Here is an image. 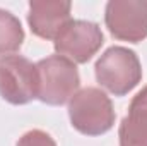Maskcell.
Returning <instances> with one entry per match:
<instances>
[{
    "label": "cell",
    "instance_id": "1",
    "mask_svg": "<svg viewBox=\"0 0 147 146\" xmlns=\"http://www.w3.org/2000/svg\"><path fill=\"white\" fill-rule=\"evenodd\" d=\"M69 117L75 131L86 136H101L115 126L116 113L110 96L99 88L87 86L69 102Z\"/></svg>",
    "mask_w": 147,
    "mask_h": 146
},
{
    "label": "cell",
    "instance_id": "2",
    "mask_svg": "<svg viewBox=\"0 0 147 146\" xmlns=\"http://www.w3.org/2000/svg\"><path fill=\"white\" fill-rule=\"evenodd\" d=\"M96 81L115 96H125L142 81L137 53L125 46H110L94 65Z\"/></svg>",
    "mask_w": 147,
    "mask_h": 146
},
{
    "label": "cell",
    "instance_id": "3",
    "mask_svg": "<svg viewBox=\"0 0 147 146\" xmlns=\"http://www.w3.org/2000/svg\"><path fill=\"white\" fill-rule=\"evenodd\" d=\"M38 100L46 105H63L79 89L80 77L75 64L65 57L50 55L36 64Z\"/></svg>",
    "mask_w": 147,
    "mask_h": 146
},
{
    "label": "cell",
    "instance_id": "4",
    "mask_svg": "<svg viewBox=\"0 0 147 146\" xmlns=\"http://www.w3.org/2000/svg\"><path fill=\"white\" fill-rule=\"evenodd\" d=\"M0 96L12 105H26L38 96L36 64L22 55L0 59Z\"/></svg>",
    "mask_w": 147,
    "mask_h": 146
},
{
    "label": "cell",
    "instance_id": "5",
    "mask_svg": "<svg viewBox=\"0 0 147 146\" xmlns=\"http://www.w3.org/2000/svg\"><path fill=\"white\" fill-rule=\"evenodd\" d=\"M103 43V31L96 23L70 19L55 38L53 46L57 55L69 59L74 64H86L99 52Z\"/></svg>",
    "mask_w": 147,
    "mask_h": 146
},
{
    "label": "cell",
    "instance_id": "6",
    "mask_svg": "<svg viewBox=\"0 0 147 146\" xmlns=\"http://www.w3.org/2000/svg\"><path fill=\"white\" fill-rule=\"evenodd\" d=\"M105 24L113 38L140 43L147 38V0H110Z\"/></svg>",
    "mask_w": 147,
    "mask_h": 146
},
{
    "label": "cell",
    "instance_id": "7",
    "mask_svg": "<svg viewBox=\"0 0 147 146\" xmlns=\"http://www.w3.org/2000/svg\"><path fill=\"white\" fill-rule=\"evenodd\" d=\"M72 3L69 0H31L28 24L31 33L43 40H53L70 21Z\"/></svg>",
    "mask_w": 147,
    "mask_h": 146
},
{
    "label": "cell",
    "instance_id": "8",
    "mask_svg": "<svg viewBox=\"0 0 147 146\" xmlns=\"http://www.w3.org/2000/svg\"><path fill=\"white\" fill-rule=\"evenodd\" d=\"M120 146H147V86L130 102L128 115L118 129Z\"/></svg>",
    "mask_w": 147,
    "mask_h": 146
},
{
    "label": "cell",
    "instance_id": "9",
    "mask_svg": "<svg viewBox=\"0 0 147 146\" xmlns=\"http://www.w3.org/2000/svg\"><path fill=\"white\" fill-rule=\"evenodd\" d=\"M24 29L21 21L9 10L0 9V55L14 53L22 46Z\"/></svg>",
    "mask_w": 147,
    "mask_h": 146
},
{
    "label": "cell",
    "instance_id": "10",
    "mask_svg": "<svg viewBox=\"0 0 147 146\" xmlns=\"http://www.w3.org/2000/svg\"><path fill=\"white\" fill-rule=\"evenodd\" d=\"M16 146H57V143L48 132L41 129H33L22 134Z\"/></svg>",
    "mask_w": 147,
    "mask_h": 146
}]
</instances>
